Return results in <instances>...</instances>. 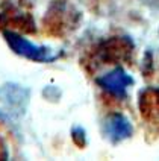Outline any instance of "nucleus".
Segmentation results:
<instances>
[{"label": "nucleus", "instance_id": "f257e3e1", "mask_svg": "<svg viewBox=\"0 0 159 161\" xmlns=\"http://www.w3.org/2000/svg\"><path fill=\"white\" fill-rule=\"evenodd\" d=\"M79 23V15L64 2H55L43 18V29L47 35L64 38L73 32Z\"/></svg>", "mask_w": 159, "mask_h": 161}, {"label": "nucleus", "instance_id": "f03ea898", "mask_svg": "<svg viewBox=\"0 0 159 161\" xmlns=\"http://www.w3.org/2000/svg\"><path fill=\"white\" fill-rule=\"evenodd\" d=\"M94 56L103 64L130 63L133 56V46L123 36H112L98 44Z\"/></svg>", "mask_w": 159, "mask_h": 161}, {"label": "nucleus", "instance_id": "7ed1b4c3", "mask_svg": "<svg viewBox=\"0 0 159 161\" xmlns=\"http://www.w3.org/2000/svg\"><path fill=\"white\" fill-rule=\"evenodd\" d=\"M138 108L141 117L150 125H158L159 117V94L158 90L149 87L141 91L138 99Z\"/></svg>", "mask_w": 159, "mask_h": 161}, {"label": "nucleus", "instance_id": "20e7f679", "mask_svg": "<svg viewBox=\"0 0 159 161\" xmlns=\"http://www.w3.org/2000/svg\"><path fill=\"white\" fill-rule=\"evenodd\" d=\"M3 25L5 27H11L15 31H21V32H35V25L30 15H23V14H17V12H3Z\"/></svg>", "mask_w": 159, "mask_h": 161}, {"label": "nucleus", "instance_id": "39448f33", "mask_svg": "<svg viewBox=\"0 0 159 161\" xmlns=\"http://www.w3.org/2000/svg\"><path fill=\"white\" fill-rule=\"evenodd\" d=\"M5 157H6V152H5V143H3V140L0 138V160L5 158Z\"/></svg>", "mask_w": 159, "mask_h": 161}]
</instances>
